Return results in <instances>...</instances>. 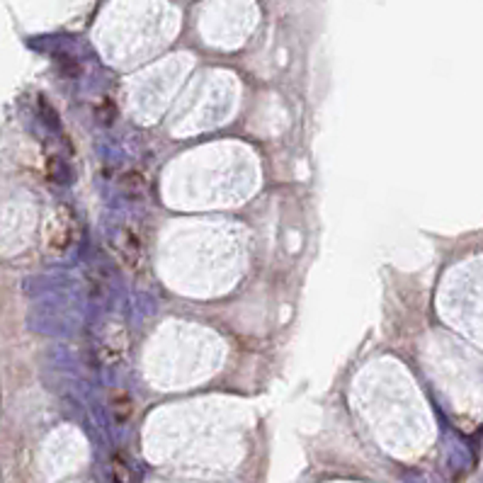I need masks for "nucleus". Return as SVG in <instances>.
Instances as JSON below:
<instances>
[{"mask_svg":"<svg viewBox=\"0 0 483 483\" xmlns=\"http://www.w3.org/2000/svg\"><path fill=\"white\" fill-rule=\"evenodd\" d=\"M78 238V219L73 216V211L68 206L56 209V214L51 216L47 226V236H44V248L54 258H61L68 250L76 245Z\"/></svg>","mask_w":483,"mask_h":483,"instance_id":"f257e3e1","label":"nucleus"},{"mask_svg":"<svg viewBox=\"0 0 483 483\" xmlns=\"http://www.w3.org/2000/svg\"><path fill=\"white\" fill-rule=\"evenodd\" d=\"M112 245H115L117 255H120V260L126 265V268L134 270V272H141V268H144V245H141V238L134 234V231L120 229L115 234Z\"/></svg>","mask_w":483,"mask_h":483,"instance_id":"f03ea898","label":"nucleus"},{"mask_svg":"<svg viewBox=\"0 0 483 483\" xmlns=\"http://www.w3.org/2000/svg\"><path fill=\"white\" fill-rule=\"evenodd\" d=\"M107 408H110V416H112V423L117 427H124L126 423L134 418V398L126 388L122 386H112L110 393H107Z\"/></svg>","mask_w":483,"mask_h":483,"instance_id":"7ed1b4c3","label":"nucleus"},{"mask_svg":"<svg viewBox=\"0 0 483 483\" xmlns=\"http://www.w3.org/2000/svg\"><path fill=\"white\" fill-rule=\"evenodd\" d=\"M117 187H120L122 195L131 197V199H141L146 195V190H149V182H146L141 170H126L117 177Z\"/></svg>","mask_w":483,"mask_h":483,"instance_id":"20e7f679","label":"nucleus"},{"mask_svg":"<svg viewBox=\"0 0 483 483\" xmlns=\"http://www.w3.org/2000/svg\"><path fill=\"white\" fill-rule=\"evenodd\" d=\"M450 466L455 471H466L471 466V455H469V447L461 445V442H455L450 450Z\"/></svg>","mask_w":483,"mask_h":483,"instance_id":"39448f33","label":"nucleus"},{"mask_svg":"<svg viewBox=\"0 0 483 483\" xmlns=\"http://www.w3.org/2000/svg\"><path fill=\"white\" fill-rule=\"evenodd\" d=\"M112 483H129V469L122 455H112Z\"/></svg>","mask_w":483,"mask_h":483,"instance_id":"423d86ee","label":"nucleus"},{"mask_svg":"<svg viewBox=\"0 0 483 483\" xmlns=\"http://www.w3.org/2000/svg\"><path fill=\"white\" fill-rule=\"evenodd\" d=\"M49 175H51L56 182H68V180H71V175H68V165L58 158V156L49 161Z\"/></svg>","mask_w":483,"mask_h":483,"instance_id":"0eeeda50","label":"nucleus"},{"mask_svg":"<svg viewBox=\"0 0 483 483\" xmlns=\"http://www.w3.org/2000/svg\"><path fill=\"white\" fill-rule=\"evenodd\" d=\"M95 117H97V122H100V124H112V122H115V117H117L115 105H112L110 100H102L100 105L95 107Z\"/></svg>","mask_w":483,"mask_h":483,"instance_id":"6e6552de","label":"nucleus"},{"mask_svg":"<svg viewBox=\"0 0 483 483\" xmlns=\"http://www.w3.org/2000/svg\"><path fill=\"white\" fill-rule=\"evenodd\" d=\"M401 481H403V483H427L425 476L418 474V471H403V474H401Z\"/></svg>","mask_w":483,"mask_h":483,"instance_id":"1a4fd4ad","label":"nucleus"}]
</instances>
